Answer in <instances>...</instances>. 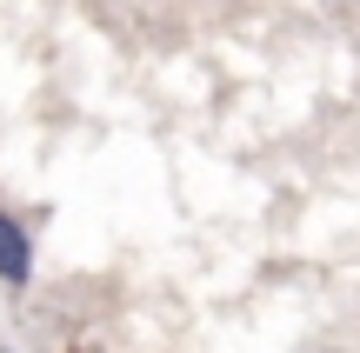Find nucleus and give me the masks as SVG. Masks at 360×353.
<instances>
[{"label":"nucleus","mask_w":360,"mask_h":353,"mask_svg":"<svg viewBox=\"0 0 360 353\" xmlns=\"http://www.w3.org/2000/svg\"><path fill=\"white\" fill-rule=\"evenodd\" d=\"M0 280L7 287H27L34 280V240H27V227L13 213H0Z\"/></svg>","instance_id":"f257e3e1"}]
</instances>
